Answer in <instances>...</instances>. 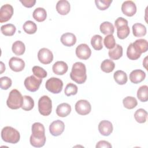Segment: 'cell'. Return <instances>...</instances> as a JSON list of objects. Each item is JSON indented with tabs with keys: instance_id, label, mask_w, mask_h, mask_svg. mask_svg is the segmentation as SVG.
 Returning a JSON list of instances; mask_svg holds the SVG:
<instances>
[{
	"instance_id": "cell-1",
	"label": "cell",
	"mask_w": 148,
	"mask_h": 148,
	"mask_svg": "<svg viewBox=\"0 0 148 148\" xmlns=\"http://www.w3.org/2000/svg\"><path fill=\"white\" fill-rule=\"evenodd\" d=\"M32 135L30 136L29 142L31 145L35 147L43 146L46 142L45 129L43 125L36 122L32 125Z\"/></svg>"
},
{
	"instance_id": "cell-2",
	"label": "cell",
	"mask_w": 148,
	"mask_h": 148,
	"mask_svg": "<svg viewBox=\"0 0 148 148\" xmlns=\"http://www.w3.org/2000/svg\"><path fill=\"white\" fill-rule=\"evenodd\" d=\"M70 77L72 80L78 84L84 83L87 79L85 65L81 62H75L72 66Z\"/></svg>"
},
{
	"instance_id": "cell-3",
	"label": "cell",
	"mask_w": 148,
	"mask_h": 148,
	"mask_svg": "<svg viewBox=\"0 0 148 148\" xmlns=\"http://www.w3.org/2000/svg\"><path fill=\"white\" fill-rule=\"evenodd\" d=\"M1 138L5 142L15 144L20 140V135L19 132L15 128L10 126H6L2 130Z\"/></svg>"
},
{
	"instance_id": "cell-4",
	"label": "cell",
	"mask_w": 148,
	"mask_h": 148,
	"mask_svg": "<svg viewBox=\"0 0 148 148\" xmlns=\"http://www.w3.org/2000/svg\"><path fill=\"white\" fill-rule=\"evenodd\" d=\"M23 102V97L17 89L12 90L6 101L7 106L12 109H18L21 108Z\"/></svg>"
},
{
	"instance_id": "cell-5",
	"label": "cell",
	"mask_w": 148,
	"mask_h": 148,
	"mask_svg": "<svg viewBox=\"0 0 148 148\" xmlns=\"http://www.w3.org/2000/svg\"><path fill=\"white\" fill-rule=\"evenodd\" d=\"M114 25L117 29V37L120 39L126 38L130 33L128 21L123 17H118L114 21Z\"/></svg>"
},
{
	"instance_id": "cell-6",
	"label": "cell",
	"mask_w": 148,
	"mask_h": 148,
	"mask_svg": "<svg viewBox=\"0 0 148 148\" xmlns=\"http://www.w3.org/2000/svg\"><path fill=\"white\" fill-rule=\"evenodd\" d=\"M38 110L44 116H49L52 110V102L47 95L41 97L38 101Z\"/></svg>"
},
{
	"instance_id": "cell-7",
	"label": "cell",
	"mask_w": 148,
	"mask_h": 148,
	"mask_svg": "<svg viewBox=\"0 0 148 148\" xmlns=\"http://www.w3.org/2000/svg\"><path fill=\"white\" fill-rule=\"evenodd\" d=\"M46 89L53 94L60 93L63 87L62 81L57 77H51L49 79L45 84Z\"/></svg>"
},
{
	"instance_id": "cell-8",
	"label": "cell",
	"mask_w": 148,
	"mask_h": 148,
	"mask_svg": "<svg viewBox=\"0 0 148 148\" xmlns=\"http://www.w3.org/2000/svg\"><path fill=\"white\" fill-rule=\"evenodd\" d=\"M42 82V79L31 75L25 78L24 84L27 90L31 92H35L39 89Z\"/></svg>"
},
{
	"instance_id": "cell-9",
	"label": "cell",
	"mask_w": 148,
	"mask_h": 148,
	"mask_svg": "<svg viewBox=\"0 0 148 148\" xmlns=\"http://www.w3.org/2000/svg\"><path fill=\"white\" fill-rule=\"evenodd\" d=\"M75 110L79 114L87 115L91 110V104L87 100L80 99L75 104Z\"/></svg>"
},
{
	"instance_id": "cell-10",
	"label": "cell",
	"mask_w": 148,
	"mask_h": 148,
	"mask_svg": "<svg viewBox=\"0 0 148 148\" xmlns=\"http://www.w3.org/2000/svg\"><path fill=\"white\" fill-rule=\"evenodd\" d=\"M38 60L43 64H49L53 60V54L52 52L47 48L40 49L38 53Z\"/></svg>"
},
{
	"instance_id": "cell-11",
	"label": "cell",
	"mask_w": 148,
	"mask_h": 148,
	"mask_svg": "<svg viewBox=\"0 0 148 148\" xmlns=\"http://www.w3.org/2000/svg\"><path fill=\"white\" fill-rule=\"evenodd\" d=\"M13 14V8L9 4H5L1 6L0 9V23L9 21Z\"/></svg>"
},
{
	"instance_id": "cell-12",
	"label": "cell",
	"mask_w": 148,
	"mask_h": 148,
	"mask_svg": "<svg viewBox=\"0 0 148 148\" xmlns=\"http://www.w3.org/2000/svg\"><path fill=\"white\" fill-rule=\"evenodd\" d=\"M91 54V50L87 44L82 43L78 45L76 49V55L81 60L88 59Z\"/></svg>"
},
{
	"instance_id": "cell-13",
	"label": "cell",
	"mask_w": 148,
	"mask_h": 148,
	"mask_svg": "<svg viewBox=\"0 0 148 148\" xmlns=\"http://www.w3.org/2000/svg\"><path fill=\"white\" fill-rule=\"evenodd\" d=\"M65 125L63 121L57 120L53 121L49 126V131L50 134L54 136L60 135L64 131Z\"/></svg>"
},
{
	"instance_id": "cell-14",
	"label": "cell",
	"mask_w": 148,
	"mask_h": 148,
	"mask_svg": "<svg viewBox=\"0 0 148 148\" xmlns=\"http://www.w3.org/2000/svg\"><path fill=\"white\" fill-rule=\"evenodd\" d=\"M121 11L127 16L132 17L136 12V5L132 1H124L121 5Z\"/></svg>"
},
{
	"instance_id": "cell-15",
	"label": "cell",
	"mask_w": 148,
	"mask_h": 148,
	"mask_svg": "<svg viewBox=\"0 0 148 148\" xmlns=\"http://www.w3.org/2000/svg\"><path fill=\"white\" fill-rule=\"evenodd\" d=\"M9 65L13 71L18 72L22 71L24 69L25 62L21 58L13 57L9 60Z\"/></svg>"
},
{
	"instance_id": "cell-16",
	"label": "cell",
	"mask_w": 148,
	"mask_h": 148,
	"mask_svg": "<svg viewBox=\"0 0 148 148\" xmlns=\"http://www.w3.org/2000/svg\"><path fill=\"white\" fill-rule=\"evenodd\" d=\"M113 125L108 120H102L98 124V130L100 134L103 136H109L113 132Z\"/></svg>"
},
{
	"instance_id": "cell-17",
	"label": "cell",
	"mask_w": 148,
	"mask_h": 148,
	"mask_svg": "<svg viewBox=\"0 0 148 148\" xmlns=\"http://www.w3.org/2000/svg\"><path fill=\"white\" fill-rule=\"evenodd\" d=\"M146 77V73L140 69H135L132 71L130 74V80L134 84H138L142 82Z\"/></svg>"
},
{
	"instance_id": "cell-18",
	"label": "cell",
	"mask_w": 148,
	"mask_h": 148,
	"mask_svg": "<svg viewBox=\"0 0 148 148\" xmlns=\"http://www.w3.org/2000/svg\"><path fill=\"white\" fill-rule=\"evenodd\" d=\"M52 69L55 74L57 75H63L68 71V66L64 61H59L53 64Z\"/></svg>"
},
{
	"instance_id": "cell-19",
	"label": "cell",
	"mask_w": 148,
	"mask_h": 148,
	"mask_svg": "<svg viewBox=\"0 0 148 148\" xmlns=\"http://www.w3.org/2000/svg\"><path fill=\"white\" fill-rule=\"evenodd\" d=\"M61 42L65 46L71 47L73 46L76 42V36L70 32H66L62 34L61 36Z\"/></svg>"
},
{
	"instance_id": "cell-20",
	"label": "cell",
	"mask_w": 148,
	"mask_h": 148,
	"mask_svg": "<svg viewBox=\"0 0 148 148\" xmlns=\"http://www.w3.org/2000/svg\"><path fill=\"white\" fill-rule=\"evenodd\" d=\"M71 9L69 2L66 0H61L57 2L56 5V10L61 15L67 14Z\"/></svg>"
},
{
	"instance_id": "cell-21",
	"label": "cell",
	"mask_w": 148,
	"mask_h": 148,
	"mask_svg": "<svg viewBox=\"0 0 148 148\" xmlns=\"http://www.w3.org/2000/svg\"><path fill=\"white\" fill-rule=\"evenodd\" d=\"M132 45L136 51L140 54L145 53L148 50L147 41L144 39H139L136 40L134 43H132Z\"/></svg>"
},
{
	"instance_id": "cell-22",
	"label": "cell",
	"mask_w": 148,
	"mask_h": 148,
	"mask_svg": "<svg viewBox=\"0 0 148 148\" xmlns=\"http://www.w3.org/2000/svg\"><path fill=\"white\" fill-rule=\"evenodd\" d=\"M71 112V106L67 103H62L58 105L56 109V113L59 117H65Z\"/></svg>"
},
{
	"instance_id": "cell-23",
	"label": "cell",
	"mask_w": 148,
	"mask_h": 148,
	"mask_svg": "<svg viewBox=\"0 0 148 148\" xmlns=\"http://www.w3.org/2000/svg\"><path fill=\"white\" fill-rule=\"evenodd\" d=\"M108 55L111 60H119L123 56V47L120 45H116L113 49L109 50Z\"/></svg>"
},
{
	"instance_id": "cell-24",
	"label": "cell",
	"mask_w": 148,
	"mask_h": 148,
	"mask_svg": "<svg viewBox=\"0 0 148 148\" xmlns=\"http://www.w3.org/2000/svg\"><path fill=\"white\" fill-rule=\"evenodd\" d=\"M132 32L135 37L143 36L146 34V28L141 23H135L132 25Z\"/></svg>"
},
{
	"instance_id": "cell-25",
	"label": "cell",
	"mask_w": 148,
	"mask_h": 148,
	"mask_svg": "<svg viewBox=\"0 0 148 148\" xmlns=\"http://www.w3.org/2000/svg\"><path fill=\"white\" fill-rule=\"evenodd\" d=\"M32 16L36 21L38 22H42L46 18L47 12L43 8H37L34 10Z\"/></svg>"
},
{
	"instance_id": "cell-26",
	"label": "cell",
	"mask_w": 148,
	"mask_h": 148,
	"mask_svg": "<svg viewBox=\"0 0 148 148\" xmlns=\"http://www.w3.org/2000/svg\"><path fill=\"white\" fill-rule=\"evenodd\" d=\"M113 77L115 82L120 85L125 84L128 80L127 75L125 72L121 70H119L114 73Z\"/></svg>"
},
{
	"instance_id": "cell-27",
	"label": "cell",
	"mask_w": 148,
	"mask_h": 148,
	"mask_svg": "<svg viewBox=\"0 0 148 148\" xmlns=\"http://www.w3.org/2000/svg\"><path fill=\"white\" fill-rule=\"evenodd\" d=\"M12 49L13 52L16 55L21 56L24 53L25 50V46L23 42L20 40H17L13 43Z\"/></svg>"
},
{
	"instance_id": "cell-28",
	"label": "cell",
	"mask_w": 148,
	"mask_h": 148,
	"mask_svg": "<svg viewBox=\"0 0 148 148\" xmlns=\"http://www.w3.org/2000/svg\"><path fill=\"white\" fill-rule=\"evenodd\" d=\"M101 32L104 35H113L114 31L113 25L109 21L103 22L99 27Z\"/></svg>"
},
{
	"instance_id": "cell-29",
	"label": "cell",
	"mask_w": 148,
	"mask_h": 148,
	"mask_svg": "<svg viewBox=\"0 0 148 148\" xmlns=\"http://www.w3.org/2000/svg\"><path fill=\"white\" fill-rule=\"evenodd\" d=\"M137 97L139 101L145 102L148 100V87L146 85L140 86L137 91Z\"/></svg>"
},
{
	"instance_id": "cell-30",
	"label": "cell",
	"mask_w": 148,
	"mask_h": 148,
	"mask_svg": "<svg viewBox=\"0 0 148 148\" xmlns=\"http://www.w3.org/2000/svg\"><path fill=\"white\" fill-rule=\"evenodd\" d=\"M115 67L114 62L109 59L103 60L101 64V70L106 73H110L112 72Z\"/></svg>"
},
{
	"instance_id": "cell-31",
	"label": "cell",
	"mask_w": 148,
	"mask_h": 148,
	"mask_svg": "<svg viewBox=\"0 0 148 148\" xmlns=\"http://www.w3.org/2000/svg\"><path fill=\"white\" fill-rule=\"evenodd\" d=\"M147 112L143 109H138L134 113V118L139 123H144L146 121Z\"/></svg>"
},
{
	"instance_id": "cell-32",
	"label": "cell",
	"mask_w": 148,
	"mask_h": 148,
	"mask_svg": "<svg viewBox=\"0 0 148 148\" xmlns=\"http://www.w3.org/2000/svg\"><path fill=\"white\" fill-rule=\"evenodd\" d=\"M23 30L28 34H35L37 31L36 24L31 20H28L24 23L23 26Z\"/></svg>"
},
{
	"instance_id": "cell-33",
	"label": "cell",
	"mask_w": 148,
	"mask_h": 148,
	"mask_svg": "<svg viewBox=\"0 0 148 148\" xmlns=\"http://www.w3.org/2000/svg\"><path fill=\"white\" fill-rule=\"evenodd\" d=\"M91 45L96 50H100L103 47L102 37L99 35H95L91 39Z\"/></svg>"
},
{
	"instance_id": "cell-34",
	"label": "cell",
	"mask_w": 148,
	"mask_h": 148,
	"mask_svg": "<svg viewBox=\"0 0 148 148\" xmlns=\"http://www.w3.org/2000/svg\"><path fill=\"white\" fill-rule=\"evenodd\" d=\"M34 106V101L32 98L28 95L23 96V102L21 108L25 111H29L32 109Z\"/></svg>"
},
{
	"instance_id": "cell-35",
	"label": "cell",
	"mask_w": 148,
	"mask_h": 148,
	"mask_svg": "<svg viewBox=\"0 0 148 148\" xmlns=\"http://www.w3.org/2000/svg\"><path fill=\"white\" fill-rule=\"evenodd\" d=\"M16 30V27L12 24H7L1 26V31L2 34L5 36H12L14 34Z\"/></svg>"
},
{
	"instance_id": "cell-36",
	"label": "cell",
	"mask_w": 148,
	"mask_h": 148,
	"mask_svg": "<svg viewBox=\"0 0 148 148\" xmlns=\"http://www.w3.org/2000/svg\"><path fill=\"white\" fill-rule=\"evenodd\" d=\"M123 103L125 108L128 109H132L136 106L138 102L135 98L128 96L123 99Z\"/></svg>"
},
{
	"instance_id": "cell-37",
	"label": "cell",
	"mask_w": 148,
	"mask_h": 148,
	"mask_svg": "<svg viewBox=\"0 0 148 148\" xmlns=\"http://www.w3.org/2000/svg\"><path fill=\"white\" fill-rule=\"evenodd\" d=\"M127 56L130 60H136L140 57L141 54L136 51L132 45V43H131L128 46L127 50Z\"/></svg>"
},
{
	"instance_id": "cell-38",
	"label": "cell",
	"mask_w": 148,
	"mask_h": 148,
	"mask_svg": "<svg viewBox=\"0 0 148 148\" xmlns=\"http://www.w3.org/2000/svg\"><path fill=\"white\" fill-rule=\"evenodd\" d=\"M32 71L34 75L40 79L45 78L47 75V72L43 68L39 66H34L32 68Z\"/></svg>"
},
{
	"instance_id": "cell-39",
	"label": "cell",
	"mask_w": 148,
	"mask_h": 148,
	"mask_svg": "<svg viewBox=\"0 0 148 148\" xmlns=\"http://www.w3.org/2000/svg\"><path fill=\"white\" fill-rule=\"evenodd\" d=\"M77 90L78 88L76 84L69 83L66 86L64 90V93L66 96L69 97L72 95H76L77 92Z\"/></svg>"
},
{
	"instance_id": "cell-40",
	"label": "cell",
	"mask_w": 148,
	"mask_h": 148,
	"mask_svg": "<svg viewBox=\"0 0 148 148\" xmlns=\"http://www.w3.org/2000/svg\"><path fill=\"white\" fill-rule=\"evenodd\" d=\"M103 43L106 48L109 50L113 49L116 45L115 39L113 35H108L106 36L103 40Z\"/></svg>"
},
{
	"instance_id": "cell-41",
	"label": "cell",
	"mask_w": 148,
	"mask_h": 148,
	"mask_svg": "<svg viewBox=\"0 0 148 148\" xmlns=\"http://www.w3.org/2000/svg\"><path fill=\"white\" fill-rule=\"evenodd\" d=\"M112 2V0H95L96 6L99 10H105L107 9Z\"/></svg>"
},
{
	"instance_id": "cell-42",
	"label": "cell",
	"mask_w": 148,
	"mask_h": 148,
	"mask_svg": "<svg viewBox=\"0 0 148 148\" xmlns=\"http://www.w3.org/2000/svg\"><path fill=\"white\" fill-rule=\"evenodd\" d=\"M0 81H1V88L2 90H8L9 87H11L12 84V80L7 76H3L1 77Z\"/></svg>"
},
{
	"instance_id": "cell-43",
	"label": "cell",
	"mask_w": 148,
	"mask_h": 148,
	"mask_svg": "<svg viewBox=\"0 0 148 148\" xmlns=\"http://www.w3.org/2000/svg\"><path fill=\"white\" fill-rule=\"evenodd\" d=\"M97 148H101V147H106V148H111V144L106 140H100L96 145Z\"/></svg>"
},
{
	"instance_id": "cell-44",
	"label": "cell",
	"mask_w": 148,
	"mask_h": 148,
	"mask_svg": "<svg viewBox=\"0 0 148 148\" xmlns=\"http://www.w3.org/2000/svg\"><path fill=\"white\" fill-rule=\"evenodd\" d=\"M20 2L26 8H31L34 6L36 3V0H20Z\"/></svg>"
},
{
	"instance_id": "cell-45",
	"label": "cell",
	"mask_w": 148,
	"mask_h": 148,
	"mask_svg": "<svg viewBox=\"0 0 148 148\" xmlns=\"http://www.w3.org/2000/svg\"><path fill=\"white\" fill-rule=\"evenodd\" d=\"M1 73H2L5 70V66L3 65L2 62H1Z\"/></svg>"
}]
</instances>
